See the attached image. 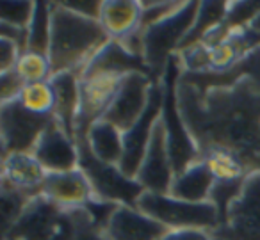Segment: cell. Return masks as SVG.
Returning a JSON list of instances; mask_svg holds the SVG:
<instances>
[{
	"label": "cell",
	"instance_id": "cell-1",
	"mask_svg": "<svg viewBox=\"0 0 260 240\" xmlns=\"http://www.w3.org/2000/svg\"><path fill=\"white\" fill-rule=\"evenodd\" d=\"M111 41L98 20L70 11L61 2H52V40L48 59L52 75L73 72L82 75L91 59Z\"/></svg>",
	"mask_w": 260,
	"mask_h": 240
},
{
	"label": "cell",
	"instance_id": "cell-28",
	"mask_svg": "<svg viewBox=\"0 0 260 240\" xmlns=\"http://www.w3.org/2000/svg\"><path fill=\"white\" fill-rule=\"evenodd\" d=\"M22 54V48L15 41L8 40V38H0V73L15 70Z\"/></svg>",
	"mask_w": 260,
	"mask_h": 240
},
{
	"label": "cell",
	"instance_id": "cell-3",
	"mask_svg": "<svg viewBox=\"0 0 260 240\" xmlns=\"http://www.w3.org/2000/svg\"><path fill=\"white\" fill-rule=\"evenodd\" d=\"M200 2H184L170 16L152 23L143 34V61L150 73L162 77L166 64L180 50L182 41L194 25Z\"/></svg>",
	"mask_w": 260,
	"mask_h": 240
},
{
	"label": "cell",
	"instance_id": "cell-14",
	"mask_svg": "<svg viewBox=\"0 0 260 240\" xmlns=\"http://www.w3.org/2000/svg\"><path fill=\"white\" fill-rule=\"evenodd\" d=\"M170 229L136 207H118L112 210L105 233L111 240H160Z\"/></svg>",
	"mask_w": 260,
	"mask_h": 240
},
{
	"label": "cell",
	"instance_id": "cell-24",
	"mask_svg": "<svg viewBox=\"0 0 260 240\" xmlns=\"http://www.w3.org/2000/svg\"><path fill=\"white\" fill-rule=\"evenodd\" d=\"M15 70L25 84L43 82V80H48L52 77L50 59L47 55L36 54V52L30 50H25L20 55Z\"/></svg>",
	"mask_w": 260,
	"mask_h": 240
},
{
	"label": "cell",
	"instance_id": "cell-31",
	"mask_svg": "<svg viewBox=\"0 0 260 240\" xmlns=\"http://www.w3.org/2000/svg\"><path fill=\"white\" fill-rule=\"evenodd\" d=\"M249 30H251L253 34H256V36H260V13L253 18V22L249 23Z\"/></svg>",
	"mask_w": 260,
	"mask_h": 240
},
{
	"label": "cell",
	"instance_id": "cell-12",
	"mask_svg": "<svg viewBox=\"0 0 260 240\" xmlns=\"http://www.w3.org/2000/svg\"><path fill=\"white\" fill-rule=\"evenodd\" d=\"M41 196L66 210L84 208L94 199L89 180L80 167L62 173H47Z\"/></svg>",
	"mask_w": 260,
	"mask_h": 240
},
{
	"label": "cell",
	"instance_id": "cell-2",
	"mask_svg": "<svg viewBox=\"0 0 260 240\" xmlns=\"http://www.w3.org/2000/svg\"><path fill=\"white\" fill-rule=\"evenodd\" d=\"M182 62L177 54L168 61L160 82H162V112L160 121L166 130L168 148H170L171 160H173L175 176L200 160V150L182 118L180 105H178V82L182 75Z\"/></svg>",
	"mask_w": 260,
	"mask_h": 240
},
{
	"label": "cell",
	"instance_id": "cell-18",
	"mask_svg": "<svg viewBox=\"0 0 260 240\" xmlns=\"http://www.w3.org/2000/svg\"><path fill=\"white\" fill-rule=\"evenodd\" d=\"M214 187H216V178L210 173L205 160L200 158L198 162L189 165L185 171L175 176L168 194L177 199L191 201V203H205L212 197Z\"/></svg>",
	"mask_w": 260,
	"mask_h": 240
},
{
	"label": "cell",
	"instance_id": "cell-17",
	"mask_svg": "<svg viewBox=\"0 0 260 240\" xmlns=\"http://www.w3.org/2000/svg\"><path fill=\"white\" fill-rule=\"evenodd\" d=\"M143 6L134 0H107L102 4L100 18L104 30L111 40H123L141 27Z\"/></svg>",
	"mask_w": 260,
	"mask_h": 240
},
{
	"label": "cell",
	"instance_id": "cell-20",
	"mask_svg": "<svg viewBox=\"0 0 260 240\" xmlns=\"http://www.w3.org/2000/svg\"><path fill=\"white\" fill-rule=\"evenodd\" d=\"M228 11H230V2H200L194 25L189 30L185 40L182 41L178 52L185 50L192 45L202 43L207 36H210L214 30L219 29L226 20Z\"/></svg>",
	"mask_w": 260,
	"mask_h": 240
},
{
	"label": "cell",
	"instance_id": "cell-19",
	"mask_svg": "<svg viewBox=\"0 0 260 240\" xmlns=\"http://www.w3.org/2000/svg\"><path fill=\"white\" fill-rule=\"evenodd\" d=\"M87 144L98 160L111 165L121 164L125 143H123V132L114 125L104 119L96 121L87 132Z\"/></svg>",
	"mask_w": 260,
	"mask_h": 240
},
{
	"label": "cell",
	"instance_id": "cell-16",
	"mask_svg": "<svg viewBox=\"0 0 260 240\" xmlns=\"http://www.w3.org/2000/svg\"><path fill=\"white\" fill-rule=\"evenodd\" d=\"M54 87L55 107L54 118L68 135L75 139L77 116L80 109V77L73 72L54 73L48 79Z\"/></svg>",
	"mask_w": 260,
	"mask_h": 240
},
{
	"label": "cell",
	"instance_id": "cell-30",
	"mask_svg": "<svg viewBox=\"0 0 260 240\" xmlns=\"http://www.w3.org/2000/svg\"><path fill=\"white\" fill-rule=\"evenodd\" d=\"M160 240H214V236L203 229H170Z\"/></svg>",
	"mask_w": 260,
	"mask_h": 240
},
{
	"label": "cell",
	"instance_id": "cell-4",
	"mask_svg": "<svg viewBox=\"0 0 260 240\" xmlns=\"http://www.w3.org/2000/svg\"><path fill=\"white\" fill-rule=\"evenodd\" d=\"M141 212L155 219L168 229H203L214 233L221 224V215L212 201L191 203L170 194L145 192L138 201Z\"/></svg>",
	"mask_w": 260,
	"mask_h": 240
},
{
	"label": "cell",
	"instance_id": "cell-11",
	"mask_svg": "<svg viewBox=\"0 0 260 240\" xmlns=\"http://www.w3.org/2000/svg\"><path fill=\"white\" fill-rule=\"evenodd\" d=\"M136 180L143 185L145 192L168 194L171 189V183L175 180V167L170 148H168L166 130L160 119L153 130L152 141L148 144V150H146Z\"/></svg>",
	"mask_w": 260,
	"mask_h": 240
},
{
	"label": "cell",
	"instance_id": "cell-29",
	"mask_svg": "<svg viewBox=\"0 0 260 240\" xmlns=\"http://www.w3.org/2000/svg\"><path fill=\"white\" fill-rule=\"evenodd\" d=\"M61 4L64 6V8H68L70 11L77 13V15L98 20L100 18L102 4H104V2H61Z\"/></svg>",
	"mask_w": 260,
	"mask_h": 240
},
{
	"label": "cell",
	"instance_id": "cell-10",
	"mask_svg": "<svg viewBox=\"0 0 260 240\" xmlns=\"http://www.w3.org/2000/svg\"><path fill=\"white\" fill-rule=\"evenodd\" d=\"M153 80H155V77L148 75V73H128L123 79L118 94L112 100V104L109 105L105 114L102 116V119L114 125L123 133L132 128L139 121L146 105H148Z\"/></svg>",
	"mask_w": 260,
	"mask_h": 240
},
{
	"label": "cell",
	"instance_id": "cell-21",
	"mask_svg": "<svg viewBox=\"0 0 260 240\" xmlns=\"http://www.w3.org/2000/svg\"><path fill=\"white\" fill-rule=\"evenodd\" d=\"M200 158L209 165L216 182H239L249 175L248 167L242 164L241 158L223 148H210L203 151Z\"/></svg>",
	"mask_w": 260,
	"mask_h": 240
},
{
	"label": "cell",
	"instance_id": "cell-9",
	"mask_svg": "<svg viewBox=\"0 0 260 240\" xmlns=\"http://www.w3.org/2000/svg\"><path fill=\"white\" fill-rule=\"evenodd\" d=\"M162 82L160 79L153 80L152 91H150V100L146 105L145 112L139 118L130 130L123 133V143H125V153H123L121 164L119 169L130 178H136L139 173V167L143 164V158L148 150V144L152 141L153 130H155L157 123L160 119V112H162Z\"/></svg>",
	"mask_w": 260,
	"mask_h": 240
},
{
	"label": "cell",
	"instance_id": "cell-13",
	"mask_svg": "<svg viewBox=\"0 0 260 240\" xmlns=\"http://www.w3.org/2000/svg\"><path fill=\"white\" fill-rule=\"evenodd\" d=\"M47 173H62L79 167V148L77 141L54 121L40 137L32 151Z\"/></svg>",
	"mask_w": 260,
	"mask_h": 240
},
{
	"label": "cell",
	"instance_id": "cell-5",
	"mask_svg": "<svg viewBox=\"0 0 260 240\" xmlns=\"http://www.w3.org/2000/svg\"><path fill=\"white\" fill-rule=\"evenodd\" d=\"M75 141L79 148V167L89 180L94 199L123 207H138L139 197L145 194L141 183L126 176L119 165L98 160L87 144V137H77Z\"/></svg>",
	"mask_w": 260,
	"mask_h": 240
},
{
	"label": "cell",
	"instance_id": "cell-26",
	"mask_svg": "<svg viewBox=\"0 0 260 240\" xmlns=\"http://www.w3.org/2000/svg\"><path fill=\"white\" fill-rule=\"evenodd\" d=\"M34 15V2H2L0 4V23L27 29Z\"/></svg>",
	"mask_w": 260,
	"mask_h": 240
},
{
	"label": "cell",
	"instance_id": "cell-22",
	"mask_svg": "<svg viewBox=\"0 0 260 240\" xmlns=\"http://www.w3.org/2000/svg\"><path fill=\"white\" fill-rule=\"evenodd\" d=\"M52 40V2H34V15L27 27V50L47 55Z\"/></svg>",
	"mask_w": 260,
	"mask_h": 240
},
{
	"label": "cell",
	"instance_id": "cell-7",
	"mask_svg": "<svg viewBox=\"0 0 260 240\" xmlns=\"http://www.w3.org/2000/svg\"><path fill=\"white\" fill-rule=\"evenodd\" d=\"M54 121V114H34V112L27 111L20 104V100L2 104L0 133H2L4 157L11 153H32L40 137Z\"/></svg>",
	"mask_w": 260,
	"mask_h": 240
},
{
	"label": "cell",
	"instance_id": "cell-25",
	"mask_svg": "<svg viewBox=\"0 0 260 240\" xmlns=\"http://www.w3.org/2000/svg\"><path fill=\"white\" fill-rule=\"evenodd\" d=\"M66 240H111L86 208H72V229Z\"/></svg>",
	"mask_w": 260,
	"mask_h": 240
},
{
	"label": "cell",
	"instance_id": "cell-23",
	"mask_svg": "<svg viewBox=\"0 0 260 240\" xmlns=\"http://www.w3.org/2000/svg\"><path fill=\"white\" fill-rule=\"evenodd\" d=\"M18 100L27 111L34 112V114H41V116L54 114L55 94H54V87H52V84L48 80L25 84Z\"/></svg>",
	"mask_w": 260,
	"mask_h": 240
},
{
	"label": "cell",
	"instance_id": "cell-8",
	"mask_svg": "<svg viewBox=\"0 0 260 240\" xmlns=\"http://www.w3.org/2000/svg\"><path fill=\"white\" fill-rule=\"evenodd\" d=\"M126 75L111 72H87L80 75V109L77 116L75 139L87 137L89 128L112 104Z\"/></svg>",
	"mask_w": 260,
	"mask_h": 240
},
{
	"label": "cell",
	"instance_id": "cell-27",
	"mask_svg": "<svg viewBox=\"0 0 260 240\" xmlns=\"http://www.w3.org/2000/svg\"><path fill=\"white\" fill-rule=\"evenodd\" d=\"M25 82L22 77L16 73V70H9V72L0 73V93H2V104L18 100L22 94Z\"/></svg>",
	"mask_w": 260,
	"mask_h": 240
},
{
	"label": "cell",
	"instance_id": "cell-15",
	"mask_svg": "<svg viewBox=\"0 0 260 240\" xmlns=\"http://www.w3.org/2000/svg\"><path fill=\"white\" fill-rule=\"evenodd\" d=\"M47 171L32 153H11L2 158V183L30 197L41 196Z\"/></svg>",
	"mask_w": 260,
	"mask_h": 240
},
{
	"label": "cell",
	"instance_id": "cell-6",
	"mask_svg": "<svg viewBox=\"0 0 260 240\" xmlns=\"http://www.w3.org/2000/svg\"><path fill=\"white\" fill-rule=\"evenodd\" d=\"M214 240H260V171L244 178L241 192L228 207Z\"/></svg>",
	"mask_w": 260,
	"mask_h": 240
}]
</instances>
